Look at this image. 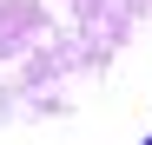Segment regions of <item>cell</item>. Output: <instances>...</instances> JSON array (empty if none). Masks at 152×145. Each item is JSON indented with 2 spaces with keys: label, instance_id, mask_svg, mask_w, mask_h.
I'll return each instance as SVG.
<instances>
[{
  "label": "cell",
  "instance_id": "1",
  "mask_svg": "<svg viewBox=\"0 0 152 145\" xmlns=\"http://www.w3.org/2000/svg\"><path fill=\"white\" fill-rule=\"evenodd\" d=\"M145 145H152V138H145Z\"/></svg>",
  "mask_w": 152,
  "mask_h": 145
}]
</instances>
